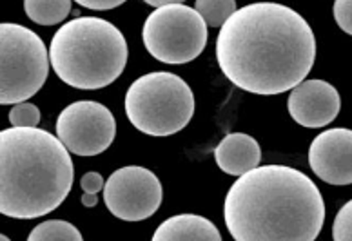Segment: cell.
Listing matches in <instances>:
<instances>
[{
  "mask_svg": "<svg viewBox=\"0 0 352 241\" xmlns=\"http://www.w3.org/2000/svg\"><path fill=\"white\" fill-rule=\"evenodd\" d=\"M316 58V38L298 11L276 2H256L232 13L220 27L217 60L221 73L254 95H280L307 78Z\"/></svg>",
  "mask_w": 352,
  "mask_h": 241,
  "instance_id": "1",
  "label": "cell"
},
{
  "mask_svg": "<svg viewBox=\"0 0 352 241\" xmlns=\"http://www.w3.org/2000/svg\"><path fill=\"white\" fill-rule=\"evenodd\" d=\"M217 165L226 174L242 176L260 165L262 149L252 136L243 133H231L214 149Z\"/></svg>",
  "mask_w": 352,
  "mask_h": 241,
  "instance_id": "12",
  "label": "cell"
},
{
  "mask_svg": "<svg viewBox=\"0 0 352 241\" xmlns=\"http://www.w3.org/2000/svg\"><path fill=\"white\" fill-rule=\"evenodd\" d=\"M223 216L236 241H314L325 223V203L302 171L263 165L232 183Z\"/></svg>",
  "mask_w": 352,
  "mask_h": 241,
  "instance_id": "2",
  "label": "cell"
},
{
  "mask_svg": "<svg viewBox=\"0 0 352 241\" xmlns=\"http://www.w3.org/2000/svg\"><path fill=\"white\" fill-rule=\"evenodd\" d=\"M25 15L38 25H56L71 13V0H24Z\"/></svg>",
  "mask_w": 352,
  "mask_h": 241,
  "instance_id": "14",
  "label": "cell"
},
{
  "mask_svg": "<svg viewBox=\"0 0 352 241\" xmlns=\"http://www.w3.org/2000/svg\"><path fill=\"white\" fill-rule=\"evenodd\" d=\"M126 115L144 135H176L195 115V95L189 84L175 73H147L127 89Z\"/></svg>",
  "mask_w": 352,
  "mask_h": 241,
  "instance_id": "5",
  "label": "cell"
},
{
  "mask_svg": "<svg viewBox=\"0 0 352 241\" xmlns=\"http://www.w3.org/2000/svg\"><path fill=\"white\" fill-rule=\"evenodd\" d=\"M115 116L98 102L80 100L67 106L56 120V136L76 156H96L113 144Z\"/></svg>",
  "mask_w": 352,
  "mask_h": 241,
  "instance_id": "8",
  "label": "cell"
},
{
  "mask_svg": "<svg viewBox=\"0 0 352 241\" xmlns=\"http://www.w3.org/2000/svg\"><path fill=\"white\" fill-rule=\"evenodd\" d=\"M144 2L153 5V8H162V5H167V4H182L184 0H144Z\"/></svg>",
  "mask_w": 352,
  "mask_h": 241,
  "instance_id": "23",
  "label": "cell"
},
{
  "mask_svg": "<svg viewBox=\"0 0 352 241\" xmlns=\"http://www.w3.org/2000/svg\"><path fill=\"white\" fill-rule=\"evenodd\" d=\"M76 4L84 5L87 10H95V11H107V10H115L118 5H122L126 0H75Z\"/></svg>",
  "mask_w": 352,
  "mask_h": 241,
  "instance_id": "21",
  "label": "cell"
},
{
  "mask_svg": "<svg viewBox=\"0 0 352 241\" xmlns=\"http://www.w3.org/2000/svg\"><path fill=\"white\" fill-rule=\"evenodd\" d=\"M312 172L329 185L352 183V131L345 127L327 129L312 140L309 149Z\"/></svg>",
  "mask_w": 352,
  "mask_h": 241,
  "instance_id": "10",
  "label": "cell"
},
{
  "mask_svg": "<svg viewBox=\"0 0 352 241\" xmlns=\"http://www.w3.org/2000/svg\"><path fill=\"white\" fill-rule=\"evenodd\" d=\"M149 55L164 64H187L207 45V24L197 10L184 4L156 8L142 30Z\"/></svg>",
  "mask_w": 352,
  "mask_h": 241,
  "instance_id": "7",
  "label": "cell"
},
{
  "mask_svg": "<svg viewBox=\"0 0 352 241\" xmlns=\"http://www.w3.org/2000/svg\"><path fill=\"white\" fill-rule=\"evenodd\" d=\"M80 187L84 192H95V194H98L100 191H104V178L98 172H87V174L82 176Z\"/></svg>",
  "mask_w": 352,
  "mask_h": 241,
  "instance_id": "20",
  "label": "cell"
},
{
  "mask_svg": "<svg viewBox=\"0 0 352 241\" xmlns=\"http://www.w3.org/2000/svg\"><path fill=\"white\" fill-rule=\"evenodd\" d=\"M127 42L115 24L98 16H78L56 31L50 62L56 76L76 89L107 87L124 73Z\"/></svg>",
  "mask_w": 352,
  "mask_h": 241,
  "instance_id": "4",
  "label": "cell"
},
{
  "mask_svg": "<svg viewBox=\"0 0 352 241\" xmlns=\"http://www.w3.org/2000/svg\"><path fill=\"white\" fill-rule=\"evenodd\" d=\"M287 109L292 120L309 129H320L336 120L342 109L340 93L325 80H303L292 87Z\"/></svg>",
  "mask_w": 352,
  "mask_h": 241,
  "instance_id": "11",
  "label": "cell"
},
{
  "mask_svg": "<svg viewBox=\"0 0 352 241\" xmlns=\"http://www.w3.org/2000/svg\"><path fill=\"white\" fill-rule=\"evenodd\" d=\"M332 240L352 241V200L340 209L332 223Z\"/></svg>",
  "mask_w": 352,
  "mask_h": 241,
  "instance_id": "18",
  "label": "cell"
},
{
  "mask_svg": "<svg viewBox=\"0 0 352 241\" xmlns=\"http://www.w3.org/2000/svg\"><path fill=\"white\" fill-rule=\"evenodd\" d=\"M195 10L200 13L207 25L221 27L236 11V0H197Z\"/></svg>",
  "mask_w": 352,
  "mask_h": 241,
  "instance_id": "16",
  "label": "cell"
},
{
  "mask_svg": "<svg viewBox=\"0 0 352 241\" xmlns=\"http://www.w3.org/2000/svg\"><path fill=\"white\" fill-rule=\"evenodd\" d=\"M155 241H221L212 221L198 214H180L162 223L153 234Z\"/></svg>",
  "mask_w": 352,
  "mask_h": 241,
  "instance_id": "13",
  "label": "cell"
},
{
  "mask_svg": "<svg viewBox=\"0 0 352 241\" xmlns=\"http://www.w3.org/2000/svg\"><path fill=\"white\" fill-rule=\"evenodd\" d=\"M332 13L340 30L345 31L347 35H352V0H336Z\"/></svg>",
  "mask_w": 352,
  "mask_h": 241,
  "instance_id": "19",
  "label": "cell"
},
{
  "mask_svg": "<svg viewBox=\"0 0 352 241\" xmlns=\"http://www.w3.org/2000/svg\"><path fill=\"white\" fill-rule=\"evenodd\" d=\"M10 122L13 127H36L41 122V109L30 102L15 104L10 111Z\"/></svg>",
  "mask_w": 352,
  "mask_h": 241,
  "instance_id": "17",
  "label": "cell"
},
{
  "mask_svg": "<svg viewBox=\"0 0 352 241\" xmlns=\"http://www.w3.org/2000/svg\"><path fill=\"white\" fill-rule=\"evenodd\" d=\"M50 75V53L35 31L0 24V106H15L35 96Z\"/></svg>",
  "mask_w": 352,
  "mask_h": 241,
  "instance_id": "6",
  "label": "cell"
},
{
  "mask_svg": "<svg viewBox=\"0 0 352 241\" xmlns=\"http://www.w3.org/2000/svg\"><path fill=\"white\" fill-rule=\"evenodd\" d=\"M0 241H10V238L4 236V234H0Z\"/></svg>",
  "mask_w": 352,
  "mask_h": 241,
  "instance_id": "24",
  "label": "cell"
},
{
  "mask_svg": "<svg viewBox=\"0 0 352 241\" xmlns=\"http://www.w3.org/2000/svg\"><path fill=\"white\" fill-rule=\"evenodd\" d=\"M164 200L160 180L146 167H122L104 185V201L113 216L124 221L151 218Z\"/></svg>",
  "mask_w": 352,
  "mask_h": 241,
  "instance_id": "9",
  "label": "cell"
},
{
  "mask_svg": "<svg viewBox=\"0 0 352 241\" xmlns=\"http://www.w3.org/2000/svg\"><path fill=\"white\" fill-rule=\"evenodd\" d=\"M75 178L69 151L38 127L0 131V214L35 220L67 198Z\"/></svg>",
  "mask_w": 352,
  "mask_h": 241,
  "instance_id": "3",
  "label": "cell"
},
{
  "mask_svg": "<svg viewBox=\"0 0 352 241\" xmlns=\"http://www.w3.org/2000/svg\"><path fill=\"white\" fill-rule=\"evenodd\" d=\"M30 241H82L80 231L64 220H47L36 225L28 236Z\"/></svg>",
  "mask_w": 352,
  "mask_h": 241,
  "instance_id": "15",
  "label": "cell"
},
{
  "mask_svg": "<svg viewBox=\"0 0 352 241\" xmlns=\"http://www.w3.org/2000/svg\"><path fill=\"white\" fill-rule=\"evenodd\" d=\"M98 203V196L95 192H84L82 194V205L84 207H95Z\"/></svg>",
  "mask_w": 352,
  "mask_h": 241,
  "instance_id": "22",
  "label": "cell"
}]
</instances>
